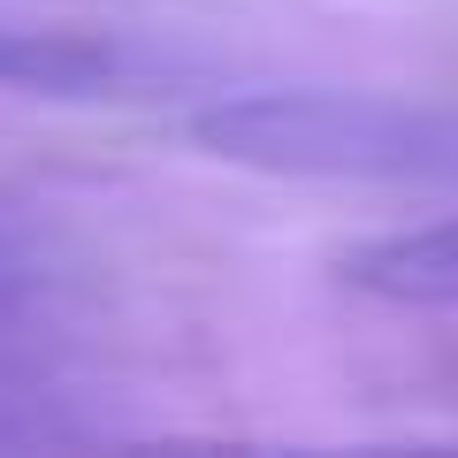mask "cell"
I'll list each match as a JSON object with an SVG mask.
<instances>
[{
	"label": "cell",
	"mask_w": 458,
	"mask_h": 458,
	"mask_svg": "<svg viewBox=\"0 0 458 458\" xmlns=\"http://www.w3.org/2000/svg\"><path fill=\"white\" fill-rule=\"evenodd\" d=\"M191 146L260 176L458 183V107L390 92H245L199 107Z\"/></svg>",
	"instance_id": "1"
},
{
	"label": "cell",
	"mask_w": 458,
	"mask_h": 458,
	"mask_svg": "<svg viewBox=\"0 0 458 458\" xmlns=\"http://www.w3.org/2000/svg\"><path fill=\"white\" fill-rule=\"evenodd\" d=\"M336 276H344V291L397 306V313H458V214L367 237V245H352L336 260Z\"/></svg>",
	"instance_id": "2"
},
{
	"label": "cell",
	"mask_w": 458,
	"mask_h": 458,
	"mask_svg": "<svg viewBox=\"0 0 458 458\" xmlns=\"http://www.w3.org/2000/svg\"><path fill=\"white\" fill-rule=\"evenodd\" d=\"M16 291V260H8V245H0V298Z\"/></svg>",
	"instance_id": "3"
}]
</instances>
